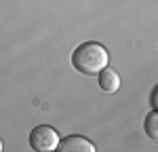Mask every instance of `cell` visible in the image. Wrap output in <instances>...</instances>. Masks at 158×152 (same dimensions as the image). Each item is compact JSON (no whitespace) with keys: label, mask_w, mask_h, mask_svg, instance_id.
<instances>
[{"label":"cell","mask_w":158,"mask_h":152,"mask_svg":"<svg viewBox=\"0 0 158 152\" xmlns=\"http://www.w3.org/2000/svg\"><path fill=\"white\" fill-rule=\"evenodd\" d=\"M30 146L36 152H53L59 146V135L53 127L38 125L30 131Z\"/></svg>","instance_id":"2"},{"label":"cell","mask_w":158,"mask_h":152,"mask_svg":"<svg viewBox=\"0 0 158 152\" xmlns=\"http://www.w3.org/2000/svg\"><path fill=\"white\" fill-rule=\"evenodd\" d=\"M146 133L150 139H158V112H156V108L146 116Z\"/></svg>","instance_id":"5"},{"label":"cell","mask_w":158,"mask_h":152,"mask_svg":"<svg viewBox=\"0 0 158 152\" xmlns=\"http://www.w3.org/2000/svg\"><path fill=\"white\" fill-rule=\"evenodd\" d=\"M156 93H158V87H154L152 89V106L156 108Z\"/></svg>","instance_id":"6"},{"label":"cell","mask_w":158,"mask_h":152,"mask_svg":"<svg viewBox=\"0 0 158 152\" xmlns=\"http://www.w3.org/2000/svg\"><path fill=\"white\" fill-rule=\"evenodd\" d=\"M97 80H99L101 91H106V93H116L120 89V76H118L116 70H112L110 65H106L103 70L97 72Z\"/></svg>","instance_id":"4"},{"label":"cell","mask_w":158,"mask_h":152,"mask_svg":"<svg viewBox=\"0 0 158 152\" xmlns=\"http://www.w3.org/2000/svg\"><path fill=\"white\" fill-rule=\"evenodd\" d=\"M59 152H93L95 146L91 139L82 137V135H68L65 139H59Z\"/></svg>","instance_id":"3"},{"label":"cell","mask_w":158,"mask_h":152,"mask_svg":"<svg viewBox=\"0 0 158 152\" xmlns=\"http://www.w3.org/2000/svg\"><path fill=\"white\" fill-rule=\"evenodd\" d=\"M110 63L108 49L99 42H82L72 53V65L80 74L93 76Z\"/></svg>","instance_id":"1"},{"label":"cell","mask_w":158,"mask_h":152,"mask_svg":"<svg viewBox=\"0 0 158 152\" xmlns=\"http://www.w3.org/2000/svg\"><path fill=\"white\" fill-rule=\"evenodd\" d=\"M0 152H2V139H0Z\"/></svg>","instance_id":"7"}]
</instances>
